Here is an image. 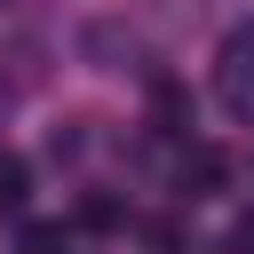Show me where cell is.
I'll list each match as a JSON object with an SVG mask.
<instances>
[{
    "mask_svg": "<svg viewBox=\"0 0 254 254\" xmlns=\"http://www.w3.org/2000/svg\"><path fill=\"white\" fill-rule=\"evenodd\" d=\"M16 246H24V254H71V230H64V222H24Z\"/></svg>",
    "mask_w": 254,
    "mask_h": 254,
    "instance_id": "3",
    "label": "cell"
},
{
    "mask_svg": "<svg viewBox=\"0 0 254 254\" xmlns=\"http://www.w3.org/2000/svg\"><path fill=\"white\" fill-rule=\"evenodd\" d=\"M8 103H16V87H8V79H0V119H8Z\"/></svg>",
    "mask_w": 254,
    "mask_h": 254,
    "instance_id": "5",
    "label": "cell"
},
{
    "mask_svg": "<svg viewBox=\"0 0 254 254\" xmlns=\"http://www.w3.org/2000/svg\"><path fill=\"white\" fill-rule=\"evenodd\" d=\"M0 206H24V159H0Z\"/></svg>",
    "mask_w": 254,
    "mask_h": 254,
    "instance_id": "4",
    "label": "cell"
},
{
    "mask_svg": "<svg viewBox=\"0 0 254 254\" xmlns=\"http://www.w3.org/2000/svg\"><path fill=\"white\" fill-rule=\"evenodd\" d=\"M214 103H222L230 119H246V127H254V16H246V24H230V32H222V48H214Z\"/></svg>",
    "mask_w": 254,
    "mask_h": 254,
    "instance_id": "1",
    "label": "cell"
},
{
    "mask_svg": "<svg viewBox=\"0 0 254 254\" xmlns=\"http://www.w3.org/2000/svg\"><path fill=\"white\" fill-rule=\"evenodd\" d=\"M214 183H222V159H214V151H183L175 190H183V198H214Z\"/></svg>",
    "mask_w": 254,
    "mask_h": 254,
    "instance_id": "2",
    "label": "cell"
}]
</instances>
